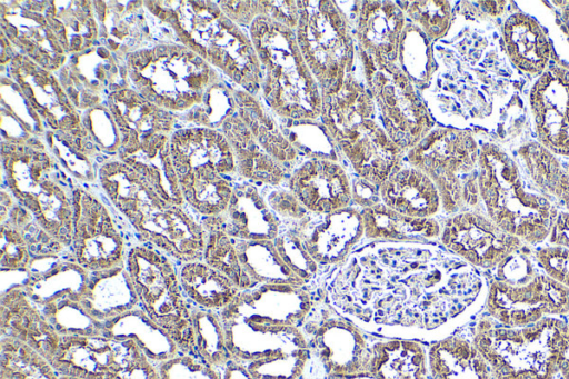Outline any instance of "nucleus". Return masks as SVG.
<instances>
[{
    "label": "nucleus",
    "mask_w": 569,
    "mask_h": 379,
    "mask_svg": "<svg viewBox=\"0 0 569 379\" xmlns=\"http://www.w3.org/2000/svg\"><path fill=\"white\" fill-rule=\"evenodd\" d=\"M377 260L351 265L333 283L332 298L368 323L405 326L409 291L417 325L435 328L463 312L481 289L476 268L459 259L405 260L402 268L381 255Z\"/></svg>",
    "instance_id": "nucleus-1"
},
{
    "label": "nucleus",
    "mask_w": 569,
    "mask_h": 379,
    "mask_svg": "<svg viewBox=\"0 0 569 379\" xmlns=\"http://www.w3.org/2000/svg\"><path fill=\"white\" fill-rule=\"evenodd\" d=\"M477 182L486 215L499 228L526 245L548 239L557 207L498 143L488 142L480 149Z\"/></svg>",
    "instance_id": "nucleus-2"
},
{
    "label": "nucleus",
    "mask_w": 569,
    "mask_h": 379,
    "mask_svg": "<svg viewBox=\"0 0 569 379\" xmlns=\"http://www.w3.org/2000/svg\"><path fill=\"white\" fill-rule=\"evenodd\" d=\"M569 325L547 317L526 327H506L482 316L472 342L495 379H553Z\"/></svg>",
    "instance_id": "nucleus-3"
},
{
    "label": "nucleus",
    "mask_w": 569,
    "mask_h": 379,
    "mask_svg": "<svg viewBox=\"0 0 569 379\" xmlns=\"http://www.w3.org/2000/svg\"><path fill=\"white\" fill-rule=\"evenodd\" d=\"M126 265L140 305L181 351L196 353L194 305L182 289L172 259L147 243L136 245L128 250Z\"/></svg>",
    "instance_id": "nucleus-4"
},
{
    "label": "nucleus",
    "mask_w": 569,
    "mask_h": 379,
    "mask_svg": "<svg viewBox=\"0 0 569 379\" xmlns=\"http://www.w3.org/2000/svg\"><path fill=\"white\" fill-rule=\"evenodd\" d=\"M261 57L269 68L270 101L283 113L313 116L319 104L317 87L303 63L298 41L280 24H262Z\"/></svg>",
    "instance_id": "nucleus-5"
},
{
    "label": "nucleus",
    "mask_w": 569,
    "mask_h": 379,
    "mask_svg": "<svg viewBox=\"0 0 569 379\" xmlns=\"http://www.w3.org/2000/svg\"><path fill=\"white\" fill-rule=\"evenodd\" d=\"M479 151L472 134L461 130L436 131L415 151L416 163L437 181L448 211L463 205L465 187L477 173Z\"/></svg>",
    "instance_id": "nucleus-6"
},
{
    "label": "nucleus",
    "mask_w": 569,
    "mask_h": 379,
    "mask_svg": "<svg viewBox=\"0 0 569 379\" xmlns=\"http://www.w3.org/2000/svg\"><path fill=\"white\" fill-rule=\"evenodd\" d=\"M487 312L506 327H526L569 313V288L543 272L523 285L489 279Z\"/></svg>",
    "instance_id": "nucleus-7"
},
{
    "label": "nucleus",
    "mask_w": 569,
    "mask_h": 379,
    "mask_svg": "<svg viewBox=\"0 0 569 379\" xmlns=\"http://www.w3.org/2000/svg\"><path fill=\"white\" fill-rule=\"evenodd\" d=\"M73 197V258L89 272L127 263L128 251L107 207L83 190Z\"/></svg>",
    "instance_id": "nucleus-8"
},
{
    "label": "nucleus",
    "mask_w": 569,
    "mask_h": 379,
    "mask_svg": "<svg viewBox=\"0 0 569 379\" xmlns=\"http://www.w3.org/2000/svg\"><path fill=\"white\" fill-rule=\"evenodd\" d=\"M441 240L450 252L473 268L488 271L526 246L477 210L463 211L450 218L445 225Z\"/></svg>",
    "instance_id": "nucleus-9"
},
{
    "label": "nucleus",
    "mask_w": 569,
    "mask_h": 379,
    "mask_svg": "<svg viewBox=\"0 0 569 379\" xmlns=\"http://www.w3.org/2000/svg\"><path fill=\"white\" fill-rule=\"evenodd\" d=\"M311 6L300 18L298 43L301 53L327 87L336 86L347 60L342 22L331 6Z\"/></svg>",
    "instance_id": "nucleus-10"
},
{
    "label": "nucleus",
    "mask_w": 569,
    "mask_h": 379,
    "mask_svg": "<svg viewBox=\"0 0 569 379\" xmlns=\"http://www.w3.org/2000/svg\"><path fill=\"white\" fill-rule=\"evenodd\" d=\"M539 142L558 157L569 158V70L552 64L530 92Z\"/></svg>",
    "instance_id": "nucleus-11"
},
{
    "label": "nucleus",
    "mask_w": 569,
    "mask_h": 379,
    "mask_svg": "<svg viewBox=\"0 0 569 379\" xmlns=\"http://www.w3.org/2000/svg\"><path fill=\"white\" fill-rule=\"evenodd\" d=\"M166 203L149 215L136 229L141 240L181 263L203 260L207 231L182 212Z\"/></svg>",
    "instance_id": "nucleus-12"
},
{
    "label": "nucleus",
    "mask_w": 569,
    "mask_h": 379,
    "mask_svg": "<svg viewBox=\"0 0 569 379\" xmlns=\"http://www.w3.org/2000/svg\"><path fill=\"white\" fill-rule=\"evenodd\" d=\"M0 331L1 338L27 345L49 361L61 339L23 286L1 292Z\"/></svg>",
    "instance_id": "nucleus-13"
},
{
    "label": "nucleus",
    "mask_w": 569,
    "mask_h": 379,
    "mask_svg": "<svg viewBox=\"0 0 569 379\" xmlns=\"http://www.w3.org/2000/svg\"><path fill=\"white\" fill-rule=\"evenodd\" d=\"M312 350L332 377L370 371L372 347L361 332L343 320H329L312 338Z\"/></svg>",
    "instance_id": "nucleus-14"
},
{
    "label": "nucleus",
    "mask_w": 569,
    "mask_h": 379,
    "mask_svg": "<svg viewBox=\"0 0 569 379\" xmlns=\"http://www.w3.org/2000/svg\"><path fill=\"white\" fill-rule=\"evenodd\" d=\"M376 96L390 136L408 144L429 126L427 113L408 80L400 73L377 76Z\"/></svg>",
    "instance_id": "nucleus-15"
},
{
    "label": "nucleus",
    "mask_w": 569,
    "mask_h": 379,
    "mask_svg": "<svg viewBox=\"0 0 569 379\" xmlns=\"http://www.w3.org/2000/svg\"><path fill=\"white\" fill-rule=\"evenodd\" d=\"M298 199L316 212L343 209L350 201L351 189L343 170L335 163L315 160L300 168L291 180Z\"/></svg>",
    "instance_id": "nucleus-16"
},
{
    "label": "nucleus",
    "mask_w": 569,
    "mask_h": 379,
    "mask_svg": "<svg viewBox=\"0 0 569 379\" xmlns=\"http://www.w3.org/2000/svg\"><path fill=\"white\" fill-rule=\"evenodd\" d=\"M80 302L91 317L103 325L140 305L127 265L90 272L80 293Z\"/></svg>",
    "instance_id": "nucleus-17"
},
{
    "label": "nucleus",
    "mask_w": 569,
    "mask_h": 379,
    "mask_svg": "<svg viewBox=\"0 0 569 379\" xmlns=\"http://www.w3.org/2000/svg\"><path fill=\"white\" fill-rule=\"evenodd\" d=\"M113 350L114 340L104 336H61L50 363L62 376L106 379Z\"/></svg>",
    "instance_id": "nucleus-18"
},
{
    "label": "nucleus",
    "mask_w": 569,
    "mask_h": 379,
    "mask_svg": "<svg viewBox=\"0 0 569 379\" xmlns=\"http://www.w3.org/2000/svg\"><path fill=\"white\" fill-rule=\"evenodd\" d=\"M505 51L522 72L540 76L549 66L552 46L547 32L532 17L516 12L503 26Z\"/></svg>",
    "instance_id": "nucleus-19"
},
{
    "label": "nucleus",
    "mask_w": 569,
    "mask_h": 379,
    "mask_svg": "<svg viewBox=\"0 0 569 379\" xmlns=\"http://www.w3.org/2000/svg\"><path fill=\"white\" fill-rule=\"evenodd\" d=\"M343 149L356 170L367 180L382 184L391 173L395 146L372 121L367 120L343 136Z\"/></svg>",
    "instance_id": "nucleus-20"
},
{
    "label": "nucleus",
    "mask_w": 569,
    "mask_h": 379,
    "mask_svg": "<svg viewBox=\"0 0 569 379\" xmlns=\"http://www.w3.org/2000/svg\"><path fill=\"white\" fill-rule=\"evenodd\" d=\"M27 271L29 277L23 287L37 305L63 293L80 295L90 273L74 258L60 256L34 258Z\"/></svg>",
    "instance_id": "nucleus-21"
},
{
    "label": "nucleus",
    "mask_w": 569,
    "mask_h": 379,
    "mask_svg": "<svg viewBox=\"0 0 569 379\" xmlns=\"http://www.w3.org/2000/svg\"><path fill=\"white\" fill-rule=\"evenodd\" d=\"M381 197L388 208L413 218L435 215L441 198L428 174L415 169L390 174L381 184Z\"/></svg>",
    "instance_id": "nucleus-22"
},
{
    "label": "nucleus",
    "mask_w": 569,
    "mask_h": 379,
    "mask_svg": "<svg viewBox=\"0 0 569 379\" xmlns=\"http://www.w3.org/2000/svg\"><path fill=\"white\" fill-rule=\"evenodd\" d=\"M104 337L132 339L156 363L166 361L181 351L171 337L149 316L141 305L106 321Z\"/></svg>",
    "instance_id": "nucleus-23"
},
{
    "label": "nucleus",
    "mask_w": 569,
    "mask_h": 379,
    "mask_svg": "<svg viewBox=\"0 0 569 379\" xmlns=\"http://www.w3.org/2000/svg\"><path fill=\"white\" fill-rule=\"evenodd\" d=\"M432 379H491V370L472 341L450 336L429 349Z\"/></svg>",
    "instance_id": "nucleus-24"
},
{
    "label": "nucleus",
    "mask_w": 569,
    "mask_h": 379,
    "mask_svg": "<svg viewBox=\"0 0 569 379\" xmlns=\"http://www.w3.org/2000/svg\"><path fill=\"white\" fill-rule=\"evenodd\" d=\"M178 272L186 296L202 309L220 311L241 291L227 276L203 260L181 263Z\"/></svg>",
    "instance_id": "nucleus-25"
},
{
    "label": "nucleus",
    "mask_w": 569,
    "mask_h": 379,
    "mask_svg": "<svg viewBox=\"0 0 569 379\" xmlns=\"http://www.w3.org/2000/svg\"><path fill=\"white\" fill-rule=\"evenodd\" d=\"M224 213L220 219L230 237L261 241L276 236L274 218L252 188L233 191Z\"/></svg>",
    "instance_id": "nucleus-26"
},
{
    "label": "nucleus",
    "mask_w": 569,
    "mask_h": 379,
    "mask_svg": "<svg viewBox=\"0 0 569 379\" xmlns=\"http://www.w3.org/2000/svg\"><path fill=\"white\" fill-rule=\"evenodd\" d=\"M264 242L263 240L234 242L240 263L253 286L301 285L303 280L286 260L276 257V251L269 249Z\"/></svg>",
    "instance_id": "nucleus-27"
},
{
    "label": "nucleus",
    "mask_w": 569,
    "mask_h": 379,
    "mask_svg": "<svg viewBox=\"0 0 569 379\" xmlns=\"http://www.w3.org/2000/svg\"><path fill=\"white\" fill-rule=\"evenodd\" d=\"M37 306L60 336H104V325L87 312L80 295L63 293Z\"/></svg>",
    "instance_id": "nucleus-28"
},
{
    "label": "nucleus",
    "mask_w": 569,
    "mask_h": 379,
    "mask_svg": "<svg viewBox=\"0 0 569 379\" xmlns=\"http://www.w3.org/2000/svg\"><path fill=\"white\" fill-rule=\"evenodd\" d=\"M369 237L382 238H431L439 235V226L428 218H413L390 208L377 206L363 213Z\"/></svg>",
    "instance_id": "nucleus-29"
},
{
    "label": "nucleus",
    "mask_w": 569,
    "mask_h": 379,
    "mask_svg": "<svg viewBox=\"0 0 569 379\" xmlns=\"http://www.w3.org/2000/svg\"><path fill=\"white\" fill-rule=\"evenodd\" d=\"M204 229L208 236L203 261L227 276L240 290L254 287L240 263L234 242L222 228L220 216L206 218Z\"/></svg>",
    "instance_id": "nucleus-30"
},
{
    "label": "nucleus",
    "mask_w": 569,
    "mask_h": 379,
    "mask_svg": "<svg viewBox=\"0 0 569 379\" xmlns=\"http://www.w3.org/2000/svg\"><path fill=\"white\" fill-rule=\"evenodd\" d=\"M196 353L207 363L224 369L232 360L227 346L223 325L218 311L192 308Z\"/></svg>",
    "instance_id": "nucleus-31"
},
{
    "label": "nucleus",
    "mask_w": 569,
    "mask_h": 379,
    "mask_svg": "<svg viewBox=\"0 0 569 379\" xmlns=\"http://www.w3.org/2000/svg\"><path fill=\"white\" fill-rule=\"evenodd\" d=\"M0 379H59L43 356L10 338H1Z\"/></svg>",
    "instance_id": "nucleus-32"
},
{
    "label": "nucleus",
    "mask_w": 569,
    "mask_h": 379,
    "mask_svg": "<svg viewBox=\"0 0 569 379\" xmlns=\"http://www.w3.org/2000/svg\"><path fill=\"white\" fill-rule=\"evenodd\" d=\"M517 154L532 183L553 202L563 177L565 166L540 142L530 141L517 150Z\"/></svg>",
    "instance_id": "nucleus-33"
},
{
    "label": "nucleus",
    "mask_w": 569,
    "mask_h": 379,
    "mask_svg": "<svg viewBox=\"0 0 569 379\" xmlns=\"http://www.w3.org/2000/svg\"><path fill=\"white\" fill-rule=\"evenodd\" d=\"M362 32L371 47L380 54L393 52L402 24V16L395 6L375 2L362 11Z\"/></svg>",
    "instance_id": "nucleus-34"
},
{
    "label": "nucleus",
    "mask_w": 569,
    "mask_h": 379,
    "mask_svg": "<svg viewBox=\"0 0 569 379\" xmlns=\"http://www.w3.org/2000/svg\"><path fill=\"white\" fill-rule=\"evenodd\" d=\"M112 363L106 379H161L158 366L132 339H113Z\"/></svg>",
    "instance_id": "nucleus-35"
},
{
    "label": "nucleus",
    "mask_w": 569,
    "mask_h": 379,
    "mask_svg": "<svg viewBox=\"0 0 569 379\" xmlns=\"http://www.w3.org/2000/svg\"><path fill=\"white\" fill-rule=\"evenodd\" d=\"M161 379H223V373L196 353L179 351L157 363Z\"/></svg>",
    "instance_id": "nucleus-36"
},
{
    "label": "nucleus",
    "mask_w": 569,
    "mask_h": 379,
    "mask_svg": "<svg viewBox=\"0 0 569 379\" xmlns=\"http://www.w3.org/2000/svg\"><path fill=\"white\" fill-rule=\"evenodd\" d=\"M531 250L527 245L508 256L491 271L488 279L507 282L510 285H523L532 280L539 272Z\"/></svg>",
    "instance_id": "nucleus-37"
},
{
    "label": "nucleus",
    "mask_w": 569,
    "mask_h": 379,
    "mask_svg": "<svg viewBox=\"0 0 569 379\" xmlns=\"http://www.w3.org/2000/svg\"><path fill=\"white\" fill-rule=\"evenodd\" d=\"M1 236V269L27 270L32 257L21 231L13 222L8 226L3 223Z\"/></svg>",
    "instance_id": "nucleus-38"
},
{
    "label": "nucleus",
    "mask_w": 569,
    "mask_h": 379,
    "mask_svg": "<svg viewBox=\"0 0 569 379\" xmlns=\"http://www.w3.org/2000/svg\"><path fill=\"white\" fill-rule=\"evenodd\" d=\"M531 253L545 275L569 288V248L549 243L531 250Z\"/></svg>",
    "instance_id": "nucleus-39"
},
{
    "label": "nucleus",
    "mask_w": 569,
    "mask_h": 379,
    "mask_svg": "<svg viewBox=\"0 0 569 379\" xmlns=\"http://www.w3.org/2000/svg\"><path fill=\"white\" fill-rule=\"evenodd\" d=\"M412 9L416 18L430 34L439 36L447 28L450 19V7L447 2H420Z\"/></svg>",
    "instance_id": "nucleus-40"
},
{
    "label": "nucleus",
    "mask_w": 569,
    "mask_h": 379,
    "mask_svg": "<svg viewBox=\"0 0 569 379\" xmlns=\"http://www.w3.org/2000/svg\"><path fill=\"white\" fill-rule=\"evenodd\" d=\"M550 245L569 248V212L558 210L548 237Z\"/></svg>",
    "instance_id": "nucleus-41"
},
{
    "label": "nucleus",
    "mask_w": 569,
    "mask_h": 379,
    "mask_svg": "<svg viewBox=\"0 0 569 379\" xmlns=\"http://www.w3.org/2000/svg\"><path fill=\"white\" fill-rule=\"evenodd\" d=\"M557 201L565 211L569 212V174L563 177L557 192L553 197V202Z\"/></svg>",
    "instance_id": "nucleus-42"
},
{
    "label": "nucleus",
    "mask_w": 569,
    "mask_h": 379,
    "mask_svg": "<svg viewBox=\"0 0 569 379\" xmlns=\"http://www.w3.org/2000/svg\"><path fill=\"white\" fill-rule=\"evenodd\" d=\"M559 373L563 379H569V331L566 336L559 361H558Z\"/></svg>",
    "instance_id": "nucleus-43"
},
{
    "label": "nucleus",
    "mask_w": 569,
    "mask_h": 379,
    "mask_svg": "<svg viewBox=\"0 0 569 379\" xmlns=\"http://www.w3.org/2000/svg\"><path fill=\"white\" fill-rule=\"evenodd\" d=\"M399 379H430L427 375V368L418 369L416 371H411Z\"/></svg>",
    "instance_id": "nucleus-44"
},
{
    "label": "nucleus",
    "mask_w": 569,
    "mask_h": 379,
    "mask_svg": "<svg viewBox=\"0 0 569 379\" xmlns=\"http://www.w3.org/2000/svg\"><path fill=\"white\" fill-rule=\"evenodd\" d=\"M59 379H82V378H76V377H69V376L59 375Z\"/></svg>",
    "instance_id": "nucleus-45"
},
{
    "label": "nucleus",
    "mask_w": 569,
    "mask_h": 379,
    "mask_svg": "<svg viewBox=\"0 0 569 379\" xmlns=\"http://www.w3.org/2000/svg\"><path fill=\"white\" fill-rule=\"evenodd\" d=\"M563 166H565V169L567 170V172L569 174V158L567 159V162Z\"/></svg>",
    "instance_id": "nucleus-46"
}]
</instances>
